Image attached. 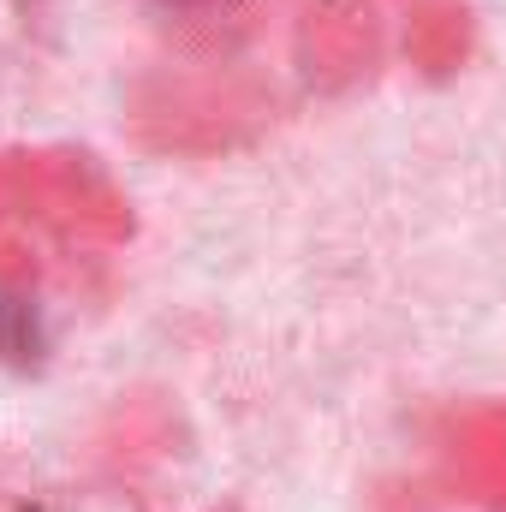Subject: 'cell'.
I'll list each match as a JSON object with an SVG mask.
<instances>
[{"instance_id": "obj_1", "label": "cell", "mask_w": 506, "mask_h": 512, "mask_svg": "<svg viewBox=\"0 0 506 512\" xmlns=\"http://www.w3.org/2000/svg\"><path fill=\"white\" fill-rule=\"evenodd\" d=\"M161 12H179V18H215V12H233L239 0H155Z\"/></svg>"}]
</instances>
